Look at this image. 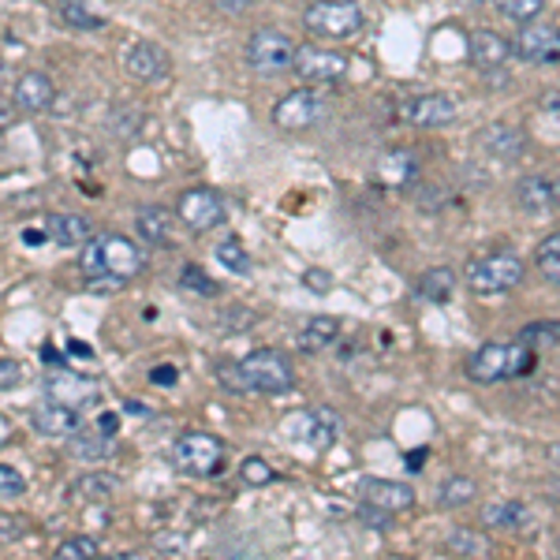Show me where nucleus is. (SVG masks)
<instances>
[{"mask_svg": "<svg viewBox=\"0 0 560 560\" xmlns=\"http://www.w3.org/2000/svg\"><path fill=\"white\" fill-rule=\"evenodd\" d=\"M534 359H538V352L527 347L523 341H516V344H482L479 352L467 359V378L479 381V385L527 378V373L534 370Z\"/></svg>", "mask_w": 560, "mask_h": 560, "instance_id": "obj_1", "label": "nucleus"}, {"mask_svg": "<svg viewBox=\"0 0 560 560\" xmlns=\"http://www.w3.org/2000/svg\"><path fill=\"white\" fill-rule=\"evenodd\" d=\"M98 427L105 430V434H116V427H120V419H116V415H105V419H101Z\"/></svg>", "mask_w": 560, "mask_h": 560, "instance_id": "obj_50", "label": "nucleus"}, {"mask_svg": "<svg viewBox=\"0 0 560 560\" xmlns=\"http://www.w3.org/2000/svg\"><path fill=\"white\" fill-rule=\"evenodd\" d=\"M20 381H23V367H20V362H12V359L0 362V389H4V393H12V389L20 385Z\"/></svg>", "mask_w": 560, "mask_h": 560, "instance_id": "obj_46", "label": "nucleus"}, {"mask_svg": "<svg viewBox=\"0 0 560 560\" xmlns=\"http://www.w3.org/2000/svg\"><path fill=\"white\" fill-rule=\"evenodd\" d=\"M474 494H479L474 479H467V474H453V479L441 482L437 500H441V508H463V505H471Z\"/></svg>", "mask_w": 560, "mask_h": 560, "instance_id": "obj_30", "label": "nucleus"}, {"mask_svg": "<svg viewBox=\"0 0 560 560\" xmlns=\"http://www.w3.org/2000/svg\"><path fill=\"white\" fill-rule=\"evenodd\" d=\"M415 176H419V161H415V154H407V150H393V154L378 161V180L385 187H404Z\"/></svg>", "mask_w": 560, "mask_h": 560, "instance_id": "obj_24", "label": "nucleus"}, {"mask_svg": "<svg viewBox=\"0 0 560 560\" xmlns=\"http://www.w3.org/2000/svg\"><path fill=\"white\" fill-rule=\"evenodd\" d=\"M347 56L336 53V49H321L307 41V46H300V53H295V75L300 79H307L310 87H329V82H341L347 75Z\"/></svg>", "mask_w": 560, "mask_h": 560, "instance_id": "obj_10", "label": "nucleus"}, {"mask_svg": "<svg viewBox=\"0 0 560 560\" xmlns=\"http://www.w3.org/2000/svg\"><path fill=\"white\" fill-rule=\"evenodd\" d=\"M124 72L139 82H161L168 75V53L154 41H131L124 49Z\"/></svg>", "mask_w": 560, "mask_h": 560, "instance_id": "obj_15", "label": "nucleus"}, {"mask_svg": "<svg viewBox=\"0 0 560 560\" xmlns=\"http://www.w3.org/2000/svg\"><path fill=\"white\" fill-rule=\"evenodd\" d=\"M180 284L187 288V292H199V295H217V284L209 280L206 273H202L199 266H187L183 269V277H180Z\"/></svg>", "mask_w": 560, "mask_h": 560, "instance_id": "obj_40", "label": "nucleus"}, {"mask_svg": "<svg viewBox=\"0 0 560 560\" xmlns=\"http://www.w3.org/2000/svg\"><path fill=\"white\" fill-rule=\"evenodd\" d=\"M120 494V479L105 471L82 474V479L72 482V500H87V505H98V500H109Z\"/></svg>", "mask_w": 560, "mask_h": 560, "instance_id": "obj_22", "label": "nucleus"}, {"mask_svg": "<svg viewBox=\"0 0 560 560\" xmlns=\"http://www.w3.org/2000/svg\"><path fill=\"white\" fill-rule=\"evenodd\" d=\"M46 236L61 243V247H87V243L93 240V225L79 214H49L46 217Z\"/></svg>", "mask_w": 560, "mask_h": 560, "instance_id": "obj_21", "label": "nucleus"}, {"mask_svg": "<svg viewBox=\"0 0 560 560\" xmlns=\"http://www.w3.org/2000/svg\"><path fill=\"white\" fill-rule=\"evenodd\" d=\"M520 341L534 347V352H546V347H553L560 344V321H531V326H523L520 329Z\"/></svg>", "mask_w": 560, "mask_h": 560, "instance_id": "obj_33", "label": "nucleus"}, {"mask_svg": "<svg viewBox=\"0 0 560 560\" xmlns=\"http://www.w3.org/2000/svg\"><path fill=\"white\" fill-rule=\"evenodd\" d=\"M362 500L385 508V512H407L415 505V489L404 482H389V479H367L362 482Z\"/></svg>", "mask_w": 560, "mask_h": 560, "instance_id": "obj_19", "label": "nucleus"}, {"mask_svg": "<svg viewBox=\"0 0 560 560\" xmlns=\"http://www.w3.org/2000/svg\"><path fill=\"white\" fill-rule=\"evenodd\" d=\"M217 262L225 269H232V273H240V277H247L251 273V258H247V251L240 247V240H225L217 247Z\"/></svg>", "mask_w": 560, "mask_h": 560, "instance_id": "obj_35", "label": "nucleus"}, {"mask_svg": "<svg viewBox=\"0 0 560 560\" xmlns=\"http://www.w3.org/2000/svg\"><path fill=\"white\" fill-rule=\"evenodd\" d=\"M422 460H427V448H419V453L407 456V463H411V471H422Z\"/></svg>", "mask_w": 560, "mask_h": 560, "instance_id": "obj_51", "label": "nucleus"}, {"mask_svg": "<svg viewBox=\"0 0 560 560\" xmlns=\"http://www.w3.org/2000/svg\"><path fill=\"white\" fill-rule=\"evenodd\" d=\"M303 23L318 38L347 41L367 27V15H362V8L355 0H314L307 12H303Z\"/></svg>", "mask_w": 560, "mask_h": 560, "instance_id": "obj_6", "label": "nucleus"}, {"mask_svg": "<svg viewBox=\"0 0 560 560\" xmlns=\"http://www.w3.org/2000/svg\"><path fill=\"white\" fill-rule=\"evenodd\" d=\"M336 336H341V321H336L333 314H318V318H310L307 326H303L300 347L303 352H321V347H329Z\"/></svg>", "mask_w": 560, "mask_h": 560, "instance_id": "obj_26", "label": "nucleus"}, {"mask_svg": "<svg viewBox=\"0 0 560 560\" xmlns=\"http://www.w3.org/2000/svg\"><path fill=\"white\" fill-rule=\"evenodd\" d=\"M135 228L147 243H168L173 240V214L161 206H142L135 214Z\"/></svg>", "mask_w": 560, "mask_h": 560, "instance_id": "obj_25", "label": "nucleus"}, {"mask_svg": "<svg viewBox=\"0 0 560 560\" xmlns=\"http://www.w3.org/2000/svg\"><path fill=\"white\" fill-rule=\"evenodd\" d=\"M359 520L367 523V527L385 531L389 523H393V512H385V508H378V505H370V500H362V505H359Z\"/></svg>", "mask_w": 560, "mask_h": 560, "instance_id": "obj_42", "label": "nucleus"}, {"mask_svg": "<svg viewBox=\"0 0 560 560\" xmlns=\"http://www.w3.org/2000/svg\"><path fill=\"white\" fill-rule=\"evenodd\" d=\"M516 56L527 64H557L560 61V27L557 23H523L512 41Z\"/></svg>", "mask_w": 560, "mask_h": 560, "instance_id": "obj_11", "label": "nucleus"}, {"mask_svg": "<svg viewBox=\"0 0 560 560\" xmlns=\"http://www.w3.org/2000/svg\"><path fill=\"white\" fill-rule=\"evenodd\" d=\"M482 147L497 157H520L527 150V135L520 127H508V124H494L482 131Z\"/></svg>", "mask_w": 560, "mask_h": 560, "instance_id": "obj_23", "label": "nucleus"}, {"mask_svg": "<svg viewBox=\"0 0 560 560\" xmlns=\"http://www.w3.org/2000/svg\"><path fill=\"white\" fill-rule=\"evenodd\" d=\"M61 20L67 23V27H75V30H101L109 23L105 15L90 12L82 0H61Z\"/></svg>", "mask_w": 560, "mask_h": 560, "instance_id": "obj_32", "label": "nucleus"}, {"mask_svg": "<svg viewBox=\"0 0 560 560\" xmlns=\"http://www.w3.org/2000/svg\"><path fill=\"white\" fill-rule=\"evenodd\" d=\"M494 8L500 15H508V20H516V23H531L534 15H542L546 0H494Z\"/></svg>", "mask_w": 560, "mask_h": 560, "instance_id": "obj_34", "label": "nucleus"}, {"mask_svg": "<svg viewBox=\"0 0 560 560\" xmlns=\"http://www.w3.org/2000/svg\"><path fill=\"white\" fill-rule=\"evenodd\" d=\"M124 284H127V277H116V273L87 277V288H90V292H120Z\"/></svg>", "mask_w": 560, "mask_h": 560, "instance_id": "obj_45", "label": "nucleus"}, {"mask_svg": "<svg viewBox=\"0 0 560 560\" xmlns=\"http://www.w3.org/2000/svg\"><path fill=\"white\" fill-rule=\"evenodd\" d=\"M87 557H98V542L87 538V534H75L56 546V560H87Z\"/></svg>", "mask_w": 560, "mask_h": 560, "instance_id": "obj_36", "label": "nucleus"}, {"mask_svg": "<svg viewBox=\"0 0 560 560\" xmlns=\"http://www.w3.org/2000/svg\"><path fill=\"white\" fill-rule=\"evenodd\" d=\"M448 549H456V553H471V557H486V538L482 534H471V531H456L453 538H448Z\"/></svg>", "mask_w": 560, "mask_h": 560, "instance_id": "obj_39", "label": "nucleus"}, {"mask_svg": "<svg viewBox=\"0 0 560 560\" xmlns=\"http://www.w3.org/2000/svg\"><path fill=\"white\" fill-rule=\"evenodd\" d=\"M209 4H214L217 12H225V15H240V12H247V8H251V0H209Z\"/></svg>", "mask_w": 560, "mask_h": 560, "instance_id": "obj_48", "label": "nucleus"}, {"mask_svg": "<svg viewBox=\"0 0 560 560\" xmlns=\"http://www.w3.org/2000/svg\"><path fill=\"white\" fill-rule=\"evenodd\" d=\"M23 489H27L23 474L12 463H0V497H23Z\"/></svg>", "mask_w": 560, "mask_h": 560, "instance_id": "obj_41", "label": "nucleus"}, {"mask_svg": "<svg viewBox=\"0 0 560 560\" xmlns=\"http://www.w3.org/2000/svg\"><path fill=\"white\" fill-rule=\"evenodd\" d=\"M523 277H527V269H523V262L512 251L482 254V258H471L463 266V280L474 295H505L512 288H520Z\"/></svg>", "mask_w": 560, "mask_h": 560, "instance_id": "obj_3", "label": "nucleus"}, {"mask_svg": "<svg viewBox=\"0 0 560 560\" xmlns=\"http://www.w3.org/2000/svg\"><path fill=\"white\" fill-rule=\"evenodd\" d=\"M534 266H538V273L549 280V284L560 288V232L546 236V240L538 243V251H534Z\"/></svg>", "mask_w": 560, "mask_h": 560, "instance_id": "obj_31", "label": "nucleus"}, {"mask_svg": "<svg viewBox=\"0 0 560 560\" xmlns=\"http://www.w3.org/2000/svg\"><path fill=\"white\" fill-rule=\"evenodd\" d=\"M56 90H53V79L46 72H27L20 82H15V105L23 113H46L53 105Z\"/></svg>", "mask_w": 560, "mask_h": 560, "instance_id": "obj_20", "label": "nucleus"}, {"mask_svg": "<svg viewBox=\"0 0 560 560\" xmlns=\"http://www.w3.org/2000/svg\"><path fill=\"white\" fill-rule=\"evenodd\" d=\"M280 434L295 445H310V448H333L344 434V422L333 407H300L280 422Z\"/></svg>", "mask_w": 560, "mask_h": 560, "instance_id": "obj_5", "label": "nucleus"}, {"mask_svg": "<svg viewBox=\"0 0 560 560\" xmlns=\"http://www.w3.org/2000/svg\"><path fill=\"white\" fill-rule=\"evenodd\" d=\"M303 284H307L310 292L326 295V292H333V273H326V269H307V273H303Z\"/></svg>", "mask_w": 560, "mask_h": 560, "instance_id": "obj_44", "label": "nucleus"}, {"mask_svg": "<svg viewBox=\"0 0 560 560\" xmlns=\"http://www.w3.org/2000/svg\"><path fill=\"white\" fill-rule=\"evenodd\" d=\"M329 113V101L326 93L303 87V90H292L273 105V124L280 131H310L314 124H321Z\"/></svg>", "mask_w": 560, "mask_h": 560, "instance_id": "obj_9", "label": "nucleus"}, {"mask_svg": "<svg viewBox=\"0 0 560 560\" xmlns=\"http://www.w3.org/2000/svg\"><path fill=\"white\" fill-rule=\"evenodd\" d=\"M453 288H456V273L448 266H437L419 277V295L430 303H445L448 295H453Z\"/></svg>", "mask_w": 560, "mask_h": 560, "instance_id": "obj_29", "label": "nucleus"}, {"mask_svg": "<svg viewBox=\"0 0 560 560\" xmlns=\"http://www.w3.org/2000/svg\"><path fill=\"white\" fill-rule=\"evenodd\" d=\"M30 422H34V430L46 434V437H75L82 430V411H79V407L49 400V404L34 407Z\"/></svg>", "mask_w": 560, "mask_h": 560, "instance_id": "obj_16", "label": "nucleus"}, {"mask_svg": "<svg viewBox=\"0 0 560 560\" xmlns=\"http://www.w3.org/2000/svg\"><path fill=\"white\" fill-rule=\"evenodd\" d=\"M456 116H460V109L448 93H422V98H411L400 105V120L411 127H448Z\"/></svg>", "mask_w": 560, "mask_h": 560, "instance_id": "obj_14", "label": "nucleus"}, {"mask_svg": "<svg viewBox=\"0 0 560 560\" xmlns=\"http://www.w3.org/2000/svg\"><path fill=\"white\" fill-rule=\"evenodd\" d=\"M150 381H154L157 389H173L176 385V367H154L150 370Z\"/></svg>", "mask_w": 560, "mask_h": 560, "instance_id": "obj_47", "label": "nucleus"}, {"mask_svg": "<svg viewBox=\"0 0 560 560\" xmlns=\"http://www.w3.org/2000/svg\"><path fill=\"white\" fill-rule=\"evenodd\" d=\"M72 453L79 456V460H101V456L113 453V434H105L101 427L79 430V434L72 437Z\"/></svg>", "mask_w": 560, "mask_h": 560, "instance_id": "obj_28", "label": "nucleus"}, {"mask_svg": "<svg viewBox=\"0 0 560 560\" xmlns=\"http://www.w3.org/2000/svg\"><path fill=\"white\" fill-rule=\"evenodd\" d=\"M217 381L228 389V393H251V381H247V373H243L240 362H220L217 367Z\"/></svg>", "mask_w": 560, "mask_h": 560, "instance_id": "obj_37", "label": "nucleus"}, {"mask_svg": "<svg viewBox=\"0 0 560 560\" xmlns=\"http://www.w3.org/2000/svg\"><path fill=\"white\" fill-rule=\"evenodd\" d=\"M225 318H236V321H220V329H225V333H243V329L254 326V310H247V307L225 310Z\"/></svg>", "mask_w": 560, "mask_h": 560, "instance_id": "obj_43", "label": "nucleus"}, {"mask_svg": "<svg viewBox=\"0 0 560 560\" xmlns=\"http://www.w3.org/2000/svg\"><path fill=\"white\" fill-rule=\"evenodd\" d=\"M512 41L505 38V34L497 30H474L471 38H467V56H471L474 67H482V72H494L512 56Z\"/></svg>", "mask_w": 560, "mask_h": 560, "instance_id": "obj_18", "label": "nucleus"}, {"mask_svg": "<svg viewBox=\"0 0 560 560\" xmlns=\"http://www.w3.org/2000/svg\"><path fill=\"white\" fill-rule=\"evenodd\" d=\"M295 53H300V46L280 30H254L247 41V64L258 75H266V79L284 75L288 67H295Z\"/></svg>", "mask_w": 560, "mask_h": 560, "instance_id": "obj_8", "label": "nucleus"}, {"mask_svg": "<svg viewBox=\"0 0 560 560\" xmlns=\"http://www.w3.org/2000/svg\"><path fill=\"white\" fill-rule=\"evenodd\" d=\"M46 396H49V400H56V404H67V407L87 411V407L98 404L101 389H98V381L87 378V373L53 370V373H46Z\"/></svg>", "mask_w": 560, "mask_h": 560, "instance_id": "obj_13", "label": "nucleus"}, {"mask_svg": "<svg viewBox=\"0 0 560 560\" xmlns=\"http://www.w3.org/2000/svg\"><path fill=\"white\" fill-rule=\"evenodd\" d=\"M173 463L180 467L183 474H194V479H214L228 463V445L214 434L187 430L173 445Z\"/></svg>", "mask_w": 560, "mask_h": 560, "instance_id": "obj_4", "label": "nucleus"}, {"mask_svg": "<svg viewBox=\"0 0 560 560\" xmlns=\"http://www.w3.org/2000/svg\"><path fill=\"white\" fill-rule=\"evenodd\" d=\"M147 266V254L135 247L131 240L124 236H98L82 247V258H79V269L87 277H98V273H116V277H135L142 273Z\"/></svg>", "mask_w": 560, "mask_h": 560, "instance_id": "obj_2", "label": "nucleus"}, {"mask_svg": "<svg viewBox=\"0 0 560 560\" xmlns=\"http://www.w3.org/2000/svg\"><path fill=\"white\" fill-rule=\"evenodd\" d=\"M176 214L187 228H194V232H209V228L225 225V199H220L217 191H209V187H194V191H183L180 194V206H176Z\"/></svg>", "mask_w": 560, "mask_h": 560, "instance_id": "obj_12", "label": "nucleus"}, {"mask_svg": "<svg viewBox=\"0 0 560 560\" xmlns=\"http://www.w3.org/2000/svg\"><path fill=\"white\" fill-rule=\"evenodd\" d=\"M0 527H4V531H0V538H4V546H8V542H12V538H20V520H12V516H4V520H0Z\"/></svg>", "mask_w": 560, "mask_h": 560, "instance_id": "obj_49", "label": "nucleus"}, {"mask_svg": "<svg viewBox=\"0 0 560 560\" xmlns=\"http://www.w3.org/2000/svg\"><path fill=\"white\" fill-rule=\"evenodd\" d=\"M124 411H127V415H147V404H139V400H127V404H124Z\"/></svg>", "mask_w": 560, "mask_h": 560, "instance_id": "obj_52", "label": "nucleus"}, {"mask_svg": "<svg viewBox=\"0 0 560 560\" xmlns=\"http://www.w3.org/2000/svg\"><path fill=\"white\" fill-rule=\"evenodd\" d=\"M240 479L247 482V486H269V482L277 479V471L266 460L251 456V460H243V467H240Z\"/></svg>", "mask_w": 560, "mask_h": 560, "instance_id": "obj_38", "label": "nucleus"}, {"mask_svg": "<svg viewBox=\"0 0 560 560\" xmlns=\"http://www.w3.org/2000/svg\"><path fill=\"white\" fill-rule=\"evenodd\" d=\"M482 523L486 527H505V531H520L527 523V508L520 500H494V505L482 508Z\"/></svg>", "mask_w": 560, "mask_h": 560, "instance_id": "obj_27", "label": "nucleus"}, {"mask_svg": "<svg viewBox=\"0 0 560 560\" xmlns=\"http://www.w3.org/2000/svg\"><path fill=\"white\" fill-rule=\"evenodd\" d=\"M516 202L531 214H553V209H560V180H553V176H523L516 183Z\"/></svg>", "mask_w": 560, "mask_h": 560, "instance_id": "obj_17", "label": "nucleus"}, {"mask_svg": "<svg viewBox=\"0 0 560 560\" xmlns=\"http://www.w3.org/2000/svg\"><path fill=\"white\" fill-rule=\"evenodd\" d=\"M243 373L251 381V393H266V396H280L295 385V370L292 359L277 347H262V352H251L240 359Z\"/></svg>", "mask_w": 560, "mask_h": 560, "instance_id": "obj_7", "label": "nucleus"}]
</instances>
